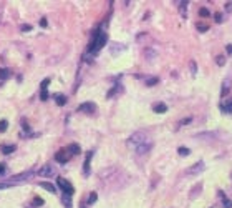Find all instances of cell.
I'll return each mask as SVG.
<instances>
[{
  "label": "cell",
  "instance_id": "6da1fadb",
  "mask_svg": "<svg viewBox=\"0 0 232 208\" xmlns=\"http://www.w3.org/2000/svg\"><path fill=\"white\" fill-rule=\"evenodd\" d=\"M106 42H108V35L105 32H96L95 37L91 38V42H89V45H88V52L89 54H96V52H100L105 47Z\"/></svg>",
  "mask_w": 232,
  "mask_h": 208
},
{
  "label": "cell",
  "instance_id": "7a4b0ae2",
  "mask_svg": "<svg viewBox=\"0 0 232 208\" xmlns=\"http://www.w3.org/2000/svg\"><path fill=\"white\" fill-rule=\"evenodd\" d=\"M146 142H148V137H146L144 132H136V133H133V135L128 138V145L133 146V148H138L139 145L146 143Z\"/></svg>",
  "mask_w": 232,
  "mask_h": 208
},
{
  "label": "cell",
  "instance_id": "3957f363",
  "mask_svg": "<svg viewBox=\"0 0 232 208\" xmlns=\"http://www.w3.org/2000/svg\"><path fill=\"white\" fill-rule=\"evenodd\" d=\"M56 185L60 186V190L63 191V195H68V197H71L73 193H75V188H73V185L68 180H65V178L58 177L56 178Z\"/></svg>",
  "mask_w": 232,
  "mask_h": 208
},
{
  "label": "cell",
  "instance_id": "277c9868",
  "mask_svg": "<svg viewBox=\"0 0 232 208\" xmlns=\"http://www.w3.org/2000/svg\"><path fill=\"white\" fill-rule=\"evenodd\" d=\"M38 175L40 177H55L56 175V168L51 163H47V165H43L42 168L38 170Z\"/></svg>",
  "mask_w": 232,
  "mask_h": 208
},
{
  "label": "cell",
  "instance_id": "5b68a950",
  "mask_svg": "<svg viewBox=\"0 0 232 208\" xmlns=\"http://www.w3.org/2000/svg\"><path fill=\"white\" fill-rule=\"evenodd\" d=\"M78 112L88 113V115H93V113L96 112V105L93 103V102H85V103H81L80 107H78Z\"/></svg>",
  "mask_w": 232,
  "mask_h": 208
},
{
  "label": "cell",
  "instance_id": "8992f818",
  "mask_svg": "<svg viewBox=\"0 0 232 208\" xmlns=\"http://www.w3.org/2000/svg\"><path fill=\"white\" fill-rule=\"evenodd\" d=\"M70 157H71V153L68 152V148H63V150H60V152H56L55 160L58 163H67L68 160H70Z\"/></svg>",
  "mask_w": 232,
  "mask_h": 208
},
{
  "label": "cell",
  "instance_id": "52a82bcc",
  "mask_svg": "<svg viewBox=\"0 0 232 208\" xmlns=\"http://www.w3.org/2000/svg\"><path fill=\"white\" fill-rule=\"evenodd\" d=\"M202 170H204V162H197L196 165L189 166V168L186 170V173L188 175H196V173H201Z\"/></svg>",
  "mask_w": 232,
  "mask_h": 208
},
{
  "label": "cell",
  "instance_id": "ba28073f",
  "mask_svg": "<svg viewBox=\"0 0 232 208\" xmlns=\"http://www.w3.org/2000/svg\"><path fill=\"white\" fill-rule=\"evenodd\" d=\"M153 148V143H151V142H146V143H143V145H139V146H138V148H134V150H136V153L138 155H146V153H148L149 152V150H151Z\"/></svg>",
  "mask_w": 232,
  "mask_h": 208
},
{
  "label": "cell",
  "instance_id": "9c48e42d",
  "mask_svg": "<svg viewBox=\"0 0 232 208\" xmlns=\"http://www.w3.org/2000/svg\"><path fill=\"white\" fill-rule=\"evenodd\" d=\"M93 155H95L93 150H89V152L86 153V160H85V163H83V173H85V175H89V172H91V170H89V162H91V157H93Z\"/></svg>",
  "mask_w": 232,
  "mask_h": 208
},
{
  "label": "cell",
  "instance_id": "30bf717a",
  "mask_svg": "<svg viewBox=\"0 0 232 208\" xmlns=\"http://www.w3.org/2000/svg\"><path fill=\"white\" fill-rule=\"evenodd\" d=\"M219 107H221L222 112H226V113H232V97H229V100H227V102H224V100H222Z\"/></svg>",
  "mask_w": 232,
  "mask_h": 208
},
{
  "label": "cell",
  "instance_id": "8fae6325",
  "mask_svg": "<svg viewBox=\"0 0 232 208\" xmlns=\"http://www.w3.org/2000/svg\"><path fill=\"white\" fill-rule=\"evenodd\" d=\"M153 110L156 113H164V112H168V105L162 103V102H158V103L153 105Z\"/></svg>",
  "mask_w": 232,
  "mask_h": 208
},
{
  "label": "cell",
  "instance_id": "7c38bea8",
  "mask_svg": "<svg viewBox=\"0 0 232 208\" xmlns=\"http://www.w3.org/2000/svg\"><path fill=\"white\" fill-rule=\"evenodd\" d=\"M219 197L222 198V206H224V208H232V202L226 197V193H224L222 190H219Z\"/></svg>",
  "mask_w": 232,
  "mask_h": 208
},
{
  "label": "cell",
  "instance_id": "4fadbf2b",
  "mask_svg": "<svg viewBox=\"0 0 232 208\" xmlns=\"http://www.w3.org/2000/svg\"><path fill=\"white\" fill-rule=\"evenodd\" d=\"M143 55L146 57V60H154L158 54H156V50H153V48H144Z\"/></svg>",
  "mask_w": 232,
  "mask_h": 208
},
{
  "label": "cell",
  "instance_id": "5bb4252c",
  "mask_svg": "<svg viewBox=\"0 0 232 208\" xmlns=\"http://www.w3.org/2000/svg\"><path fill=\"white\" fill-rule=\"evenodd\" d=\"M40 186H42V188H45L47 191H50V193H56L55 186L51 185V183H48V182H40Z\"/></svg>",
  "mask_w": 232,
  "mask_h": 208
},
{
  "label": "cell",
  "instance_id": "9a60e30c",
  "mask_svg": "<svg viewBox=\"0 0 232 208\" xmlns=\"http://www.w3.org/2000/svg\"><path fill=\"white\" fill-rule=\"evenodd\" d=\"M15 148H17V146H15V145H2V148H0V152H2L3 155H10V153L13 152Z\"/></svg>",
  "mask_w": 232,
  "mask_h": 208
},
{
  "label": "cell",
  "instance_id": "2e32d148",
  "mask_svg": "<svg viewBox=\"0 0 232 208\" xmlns=\"http://www.w3.org/2000/svg\"><path fill=\"white\" fill-rule=\"evenodd\" d=\"M188 3L189 2H179V10H181V15H182V18H188V14H186V9H188Z\"/></svg>",
  "mask_w": 232,
  "mask_h": 208
},
{
  "label": "cell",
  "instance_id": "e0dca14e",
  "mask_svg": "<svg viewBox=\"0 0 232 208\" xmlns=\"http://www.w3.org/2000/svg\"><path fill=\"white\" fill-rule=\"evenodd\" d=\"M12 77V72L9 68H0V80H7Z\"/></svg>",
  "mask_w": 232,
  "mask_h": 208
},
{
  "label": "cell",
  "instance_id": "ac0fdd59",
  "mask_svg": "<svg viewBox=\"0 0 232 208\" xmlns=\"http://www.w3.org/2000/svg\"><path fill=\"white\" fill-rule=\"evenodd\" d=\"M68 152H70L71 155H78L81 150H80V145H76V143H71L70 146H68Z\"/></svg>",
  "mask_w": 232,
  "mask_h": 208
},
{
  "label": "cell",
  "instance_id": "d6986e66",
  "mask_svg": "<svg viewBox=\"0 0 232 208\" xmlns=\"http://www.w3.org/2000/svg\"><path fill=\"white\" fill-rule=\"evenodd\" d=\"M229 85H230L229 78H226V80H224V85H222V92H221V97H226V95H227V92H229Z\"/></svg>",
  "mask_w": 232,
  "mask_h": 208
},
{
  "label": "cell",
  "instance_id": "ffe728a7",
  "mask_svg": "<svg viewBox=\"0 0 232 208\" xmlns=\"http://www.w3.org/2000/svg\"><path fill=\"white\" fill-rule=\"evenodd\" d=\"M55 102L60 105V107H63V105L67 103V97H65V95H60V93H58V95H55Z\"/></svg>",
  "mask_w": 232,
  "mask_h": 208
},
{
  "label": "cell",
  "instance_id": "44dd1931",
  "mask_svg": "<svg viewBox=\"0 0 232 208\" xmlns=\"http://www.w3.org/2000/svg\"><path fill=\"white\" fill-rule=\"evenodd\" d=\"M201 188H202V183H197V185L194 186V191H191V198L199 197V193H201Z\"/></svg>",
  "mask_w": 232,
  "mask_h": 208
},
{
  "label": "cell",
  "instance_id": "7402d4cb",
  "mask_svg": "<svg viewBox=\"0 0 232 208\" xmlns=\"http://www.w3.org/2000/svg\"><path fill=\"white\" fill-rule=\"evenodd\" d=\"M96 200H98V195H96V191H91V193H89V197H88V205H93V203L96 202Z\"/></svg>",
  "mask_w": 232,
  "mask_h": 208
},
{
  "label": "cell",
  "instance_id": "603a6c76",
  "mask_svg": "<svg viewBox=\"0 0 232 208\" xmlns=\"http://www.w3.org/2000/svg\"><path fill=\"white\" fill-rule=\"evenodd\" d=\"M196 28L199 32H207L209 30V25H207V23H202V22H197L196 23Z\"/></svg>",
  "mask_w": 232,
  "mask_h": 208
},
{
  "label": "cell",
  "instance_id": "cb8c5ba5",
  "mask_svg": "<svg viewBox=\"0 0 232 208\" xmlns=\"http://www.w3.org/2000/svg\"><path fill=\"white\" fill-rule=\"evenodd\" d=\"M177 153L181 155V157H188V155H189V148H186V146H179Z\"/></svg>",
  "mask_w": 232,
  "mask_h": 208
},
{
  "label": "cell",
  "instance_id": "d4e9b609",
  "mask_svg": "<svg viewBox=\"0 0 232 208\" xmlns=\"http://www.w3.org/2000/svg\"><path fill=\"white\" fill-rule=\"evenodd\" d=\"M7 128H9V122H7V120H0V133L7 132Z\"/></svg>",
  "mask_w": 232,
  "mask_h": 208
},
{
  "label": "cell",
  "instance_id": "484cf974",
  "mask_svg": "<svg viewBox=\"0 0 232 208\" xmlns=\"http://www.w3.org/2000/svg\"><path fill=\"white\" fill-rule=\"evenodd\" d=\"M158 82H159V78H158V77H153V78H148L146 80V85H148V87H153V85H156Z\"/></svg>",
  "mask_w": 232,
  "mask_h": 208
},
{
  "label": "cell",
  "instance_id": "4316f807",
  "mask_svg": "<svg viewBox=\"0 0 232 208\" xmlns=\"http://www.w3.org/2000/svg\"><path fill=\"white\" fill-rule=\"evenodd\" d=\"M63 205H65V208H71V202H70L68 195H63Z\"/></svg>",
  "mask_w": 232,
  "mask_h": 208
},
{
  "label": "cell",
  "instance_id": "83f0119b",
  "mask_svg": "<svg viewBox=\"0 0 232 208\" xmlns=\"http://www.w3.org/2000/svg\"><path fill=\"white\" fill-rule=\"evenodd\" d=\"M215 63H217L219 67H222V65L226 63V57H224V55H219L217 58H215Z\"/></svg>",
  "mask_w": 232,
  "mask_h": 208
},
{
  "label": "cell",
  "instance_id": "f1b7e54d",
  "mask_svg": "<svg viewBox=\"0 0 232 208\" xmlns=\"http://www.w3.org/2000/svg\"><path fill=\"white\" fill-rule=\"evenodd\" d=\"M120 88H121V87H120V85H116V87H115V88H113V90H109V92H108V98H113V97H115V95H116V92H118V90H120Z\"/></svg>",
  "mask_w": 232,
  "mask_h": 208
},
{
  "label": "cell",
  "instance_id": "f546056e",
  "mask_svg": "<svg viewBox=\"0 0 232 208\" xmlns=\"http://www.w3.org/2000/svg\"><path fill=\"white\" fill-rule=\"evenodd\" d=\"M191 122H192V118H191V117H188V118H182V120H179V127H184V125L191 123Z\"/></svg>",
  "mask_w": 232,
  "mask_h": 208
},
{
  "label": "cell",
  "instance_id": "4dcf8cb0",
  "mask_svg": "<svg viewBox=\"0 0 232 208\" xmlns=\"http://www.w3.org/2000/svg\"><path fill=\"white\" fill-rule=\"evenodd\" d=\"M199 15L206 18V17H209L211 14H209V10H207V9H204V7H202V9H199Z\"/></svg>",
  "mask_w": 232,
  "mask_h": 208
},
{
  "label": "cell",
  "instance_id": "1f68e13d",
  "mask_svg": "<svg viewBox=\"0 0 232 208\" xmlns=\"http://www.w3.org/2000/svg\"><path fill=\"white\" fill-rule=\"evenodd\" d=\"M43 203H45V202H43V200H42V198H38V197H35V200H33V205H35V206H42V205H43Z\"/></svg>",
  "mask_w": 232,
  "mask_h": 208
},
{
  "label": "cell",
  "instance_id": "d6a6232c",
  "mask_svg": "<svg viewBox=\"0 0 232 208\" xmlns=\"http://www.w3.org/2000/svg\"><path fill=\"white\" fill-rule=\"evenodd\" d=\"M120 50H124V45H118L116 48H111V54H113V55H116Z\"/></svg>",
  "mask_w": 232,
  "mask_h": 208
},
{
  "label": "cell",
  "instance_id": "836d02e7",
  "mask_svg": "<svg viewBox=\"0 0 232 208\" xmlns=\"http://www.w3.org/2000/svg\"><path fill=\"white\" fill-rule=\"evenodd\" d=\"M48 83H50V78H45V80L42 82V90H47V88H48Z\"/></svg>",
  "mask_w": 232,
  "mask_h": 208
},
{
  "label": "cell",
  "instance_id": "e575fe53",
  "mask_svg": "<svg viewBox=\"0 0 232 208\" xmlns=\"http://www.w3.org/2000/svg\"><path fill=\"white\" fill-rule=\"evenodd\" d=\"M20 30H22V32H30V30H33V28H32V25H27V23H25V25L20 27Z\"/></svg>",
  "mask_w": 232,
  "mask_h": 208
},
{
  "label": "cell",
  "instance_id": "d590c367",
  "mask_svg": "<svg viewBox=\"0 0 232 208\" xmlns=\"http://www.w3.org/2000/svg\"><path fill=\"white\" fill-rule=\"evenodd\" d=\"M40 98H42V100H47V98H48V92H47V90H42V95H40Z\"/></svg>",
  "mask_w": 232,
  "mask_h": 208
},
{
  "label": "cell",
  "instance_id": "8d00e7d4",
  "mask_svg": "<svg viewBox=\"0 0 232 208\" xmlns=\"http://www.w3.org/2000/svg\"><path fill=\"white\" fill-rule=\"evenodd\" d=\"M222 20H224L222 18V14H215V22L219 23V22H222Z\"/></svg>",
  "mask_w": 232,
  "mask_h": 208
},
{
  "label": "cell",
  "instance_id": "74e56055",
  "mask_svg": "<svg viewBox=\"0 0 232 208\" xmlns=\"http://www.w3.org/2000/svg\"><path fill=\"white\" fill-rule=\"evenodd\" d=\"M3 173H5V165H3V163H0V177H2Z\"/></svg>",
  "mask_w": 232,
  "mask_h": 208
},
{
  "label": "cell",
  "instance_id": "f35d334b",
  "mask_svg": "<svg viewBox=\"0 0 232 208\" xmlns=\"http://www.w3.org/2000/svg\"><path fill=\"white\" fill-rule=\"evenodd\" d=\"M22 127L25 128V130H30V127H28V123H27V120H22Z\"/></svg>",
  "mask_w": 232,
  "mask_h": 208
},
{
  "label": "cell",
  "instance_id": "ab89813d",
  "mask_svg": "<svg viewBox=\"0 0 232 208\" xmlns=\"http://www.w3.org/2000/svg\"><path fill=\"white\" fill-rule=\"evenodd\" d=\"M40 25H42V27H47V25H48L47 18H42V20H40Z\"/></svg>",
  "mask_w": 232,
  "mask_h": 208
},
{
  "label": "cell",
  "instance_id": "60d3db41",
  "mask_svg": "<svg viewBox=\"0 0 232 208\" xmlns=\"http://www.w3.org/2000/svg\"><path fill=\"white\" fill-rule=\"evenodd\" d=\"M226 50H227V54H232V45H227Z\"/></svg>",
  "mask_w": 232,
  "mask_h": 208
},
{
  "label": "cell",
  "instance_id": "b9f144b4",
  "mask_svg": "<svg viewBox=\"0 0 232 208\" xmlns=\"http://www.w3.org/2000/svg\"><path fill=\"white\" fill-rule=\"evenodd\" d=\"M191 67H192V73H196V62L191 63Z\"/></svg>",
  "mask_w": 232,
  "mask_h": 208
},
{
  "label": "cell",
  "instance_id": "7bdbcfd3",
  "mask_svg": "<svg viewBox=\"0 0 232 208\" xmlns=\"http://www.w3.org/2000/svg\"><path fill=\"white\" fill-rule=\"evenodd\" d=\"M0 15H2V7H0Z\"/></svg>",
  "mask_w": 232,
  "mask_h": 208
}]
</instances>
